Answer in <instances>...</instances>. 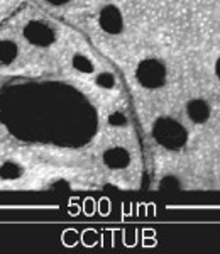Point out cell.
Masks as SVG:
<instances>
[{"label": "cell", "mask_w": 220, "mask_h": 254, "mask_svg": "<svg viewBox=\"0 0 220 254\" xmlns=\"http://www.w3.org/2000/svg\"><path fill=\"white\" fill-rule=\"evenodd\" d=\"M20 49L14 41H0V68L12 66L19 60Z\"/></svg>", "instance_id": "cell-7"}, {"label": "cell", "mask_w": 220, "mask_h": 254, "mask_svg": "<svg viewBox=\"0 0 220 254\" xmlns=\"http://www.w3.org/2000/svg\"><path fill=\"white\" fill-rule=\"evenodd\" d=\"M22 173H24V168L17 161H5L0 165V180L14 182V180H19Z\"/></svg>", "instance_id": "cell-8"}, {"label": "cell", "mask_w": 220, "mask_h": 254, "mask_svg": "<svg viewBox=\"0 0 220 254\" xmlns=\"http://www.w3.org/2000/svg\"><path fill=\"white\" fill-rule=\"evenodd\" d=\"M99 22L100 27L107 34H119L124 29V17H122V12L117 5L113 3H107L99 14Z\"/></svg>", "instance_id": "cell-4"}, {"label": "cell", "mask_w": 220, "mask_h": 254, "mask_svg": "<svg viewBox=\"0 0 220 254\" xmlns=\"http://www.w3.org/2000/svg\"><path fill=\"white\" fill-rule=\"evenodd\" d=\"M210 105L203 98H193L186 104V116L195 124H205L210 119Z\"/></svg>", "instance_id": "cell-5"}, {"label": "cell", "mask_w": 220, "mask_h": 254, "mask_svg": "<svg viewBox=\"0 0 220 254\" xmlns=\"http://www.w3.org/2000/svg\"><path fill=\"white\" fill-rule=\"evenodd\" d=\"M153 137L165 149L178 151L188 141V132L180 122L171 117H161L153 126Z\"/></svg>", "instance_id": "cell-1"}, {"label": "cell", "mask_w": 220, "mask_h": 254, "mask_svg": "<svg viewBox=\"0 0 220 254\" xmlns=\"http://www.w3.org/2000/svg\"><path fill=\"white\" fill-rule=\"evenodd\" d=\"M22 34L27 43L32 44V46H38V48L51 46L56 39L55 29H53L50 24L44 22V20H41V19L29 20V22L24 26Z\"/></svg>", "instance_id": "cell-3"}, {"label": "cell", "mask_w": 220, "mask_h": 254, "mask_svg": "<svg viewBox=\"0 0 220 254\" xmlns=\"http://www.w3.org/2000/svg\"><path fill=\"white\" fill-rule=\"evenodd\" d=\"M104 161L109 168H113V170H122L129 165L130 158L129 153L124 149V147H110L107 153L104 154Z\"/></svg>", "instance_id": "cell-6"}, {"label": "cell", "mask_w": 220, "mask_h": 254, "mask_svg": "<svg viewBox=\"0 0 220 254\" xmlns=\"http://www.w3.org/2000/svg\"><path fill=\"white\" fill-rule=\"evenodd\" d=\"M99 83L102 85V87H112L113 78L110 75H107V73H104V75L99 76Z\"/></svg>", "instance_id": "cell-10"}, {"label": "cell", "mask_w": 220, "mask_h": 254, "mask_svg": "<svg viewBox=\"0 0 220 254\" xmlns=\"http://www.w3.org/2000/svg\"><path fill=\"white\" fill-rule=\"evenodd\" d=\"M136 78L144 88L156 90L166 83L168 71L161 60L158 58H146L142 60L136 68Z\"/></svg>", "instance_id": "cell-2"}, {"label": "cell", "mask_w": 220, "mask_h": 254, "mask_svg": "<svg viewBox=\"0 0 220 254\" xmlns=\"http://www.w3.org/2000/svg\"><path fill=\"white\" fill-rule=\"evenodd\" d=\"M215 73H217V76H219V80H220V58L217 61V64H215Z\"/></svg>", "instance_id": "cell-12"}, {"label": "cell", "mask_w": 220, "mask_h": 254, "mask_svg": "<svg viewBox=\"0 0 220 254\" xmlns=\"http://www.w3.org/2000/svg\"><path fill=\"white\" fill-rule=\"evenodd\" d=\"M48 3H51V5H66L70 0H46Z\"/></svg>", "instance_id": "cell-11"}, {"label": "cell", "mask_w": 220, "mask_h": 254, "mask_svg": "<svg viewBox=\"0 0 220 254\" xmlns=\"http://www.w3.org/2000/svg\"><path fill=\"white\" fill-rule=\"evenodd\" d=\"M109 121H110V124H112V126H120V124H124V122H125V117L122 116L120 112H115V114H112V116H110Z\"/></svg>", "instance_id": "cell-9"}]
</instances>
